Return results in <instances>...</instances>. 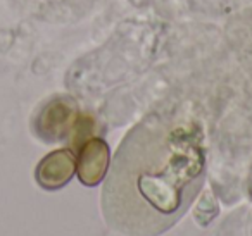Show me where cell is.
<instances>
[{
	"mask_svg": "<svg viewBox=\"0 0 252 236\" xmlns=\"http://www.w3.org/2000/svg\"><path fill=\"white\" fill-rule=\"evenodd\" d=\"M206 177L200 126L151 116L119 145L102 190L107 224L125 236H158L189 210Z\"/></svg>",
	"mask_w": 252,
	"mask_h": 236,
	"instance_id": "6da1fadb",
	"label": "cell"
},
{
	"mask_svg": "<svg viewBox=\"0 0 252 236\" xmlns=\"http://www.w3.org/2000/svg\"><path fill=\"white\" fill-rule=\"evenodd\" d=\"M71 121H73V107L64 98H56L40 111L33 122V128L42 140L56 142L66 136Z\"/></svg>",
	"mask_w": 252,
	"mask_h": 236,
	"instance_id": "7a4b0ae2",
	"label": "cell"
},
{
	"mask_svg": "<svg viewBox=\"0 0 252 236\" xmlns=\"http://www.w3.org/2000/svg\"><path fill=\"white\" fill-rule=\"evenodd\" d=\"M74 174V155L69 150H56L49 153L36 167V183L45 190L64 186Z\"/></svg>",
	"mask_w": 252,
	"mask_h": 236,
	"instance_id": "3957f363",
	"label": "cell"
},
{
	"mask_svg": "<svg viewBox=\"0 0 252 236\" xmlns=\"http://www.w3.org/2000/svg\"><path fill=\"white\" fill-rule=\"evenodd\" d=\"M109 150L102 140H90L83 147L78 160V176L87 186H95L102 181L107 169Z\"/></svg>",
	"mask_w": 252,
	"mask_h": 236,
	"instance_id": "277c9868",
	"label": "cell"
}]
</instances>
